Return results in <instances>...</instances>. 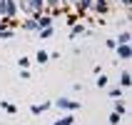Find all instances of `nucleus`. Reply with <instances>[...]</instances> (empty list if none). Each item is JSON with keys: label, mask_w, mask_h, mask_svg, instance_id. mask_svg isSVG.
<instances>
[{"label": "nucleus", "mask_w": 132, "mask_h": 125, "mask_svg": "<svg viewBox=\"0 0 132 125\" xmlns=\"http://www.w3.org/2000/svg\"><path fill=\"white\" fill-rule=\"evenodd\" d=\"M115 50H117V58L120 60H130L132 58V48H130V45H115Z\"/></svg>", "instance_id": "nucleus-4"}, {"label": "nucleus", "mask_w": 132, "mask_h": 125, "mask_svg": "<svg viewBox=\"0 0 132 125\" xmlns=\"http://www.w3.org/2000/svg\"><path fill=\"white\" fill-rule=\"evenodd\" d=\"M115 113H120V115H125V113H127V108H125V105H122V103L117 100V103H115Z\"/></svg>", "instance_id": "nucleus-19"}, {"label": "nucleus", "mask_w": 132, "mask_h": 125, "mask_svg": "<svg viewBox=\"0 0 132 125\" xmlns=\"http://www.w3.org/2000/svg\"><path fill=\"white\" fill-rule=\"evenodd\" d=\"M52 105L60 108V110H67V113L80 110V100H70V98H57V100H52Z\"/></svg>", "instance_id": "nucleus-1"}, {"label": "nucleus", "mask_w": 132, "mask_h": 125, "mask_svg": "<svg viewBox=\"0 0 132 125\" xmlns=\"http://www.w3.org/2000/svg\"><path fill=\"white\" fill-rule=\"evenodd\" d=\"M35 25L37 30H43V28H52V15H45V13H35Z\"/></svg>", "instance_id": "nucleus-3"}, {"label": "nucleus", "mask_w": 132, "mask_h": 125, "mask_svg": "<svg viewBox=\"0 0 132 125\" xmlns=\"http://www.w3.org/2000/svg\"><path fill=\"white\" fill-rule=\"evenodd\" d=\"M130 40H132V35H130V30H125V33H122V35H120L117 40H115V43H117V45H130Z\"/></svg>", "instance_id": "nucleus-10"}, {"label": "nucleus", "mask_w": 132, "mask_h": 125, "mask_svg": "<svg viewBox=\"0 0 132 125\" xmlns=\"http://www.w3.org/2000/svg\"><path fill=\"white\" fill-rule=\"evenodd\" d=\"M120 3H122L125 8H130V3H132V0H120Z\"/></svg>", "instance_id": "nucleus-25"}, {"label": "nucleus", "mask_w": 132, "mask_h": 125, "mask_svg": "<svg viewBox=\"0 0 132 125\" xmlns=\"http://www.w3.org/2000/svg\"><path fill=\"white\" fill-rule=\"evenodd\" d=\"M13 38V28H0V40H7Z\"/></svg>", "instance_id": "nucleus-15"}, {"label": "nucleus", "mask_w": 132, "mask_h": 125, "mask_svg": "<svg viewBox=\"0 0 132 125\" xmlns=\"http://www.w3.org/2000/svg\"><path fill=\"white\" fill-rule=\"evenodd\" d=\"M18 15V3L15 0H0V18H15Z\"/></svg>", "instance_id": "nucleus-2"}, {"label": "nucleus", "mask_w": 132, "mask_h": 125, "mask_svg": "<svg viewBox=\"0 0 132 125\" xmlns=\"http://www.w3.org/2000/svg\"><path fill=\"white\" fill-rule=\"evenodd\" d=\"M20 78L22 80H30V70H20Z\"/></svg>", "instance_id": "nucleus-23"}, {"label": "nucleus", "mask_w": 132, "mask_h": 125, "mask_svg": "<svg viewBox=\"0 0 132 125\" xmlns=\"http://www.w3.org/2000/svg\"><path fill=\"white\" fill-rule=\"evenodd\" d=\"M107 95H110V98H122V88H112Z\"/></svg>", "instance_id": "nucleus-20"}, {"label": "nucleus", "mask_w": 132, "mask_h": 125, "mask_svg": "<svg viewBox=\"0 0 132 125\" xmlns=\"http://www.w3.org/2000/svg\"><path fill=\"white\" fill-rule=\"evenodd\" d=\"M22 28H25V30H37V25H35V20H25Z\"/></svg>", "instance_id": "nucleus-18"}, {"label": "nucleus", "mask_w": 132, "mask_h": 125, "mask_svg": "<svg viewBox=\"0 0 132 125\" xmlns=\"http://www.w3.org/2000/svg\"><path fill=\"white\" fill-rule=\"evenodd\" d=\"M18 65H20L22 70H28V65H30V60H28V58H20V60H18Z\"/></svg>", "instance_id": "nucleus-22"}, {"label": "nucleus", "mask_w": 132, "mask_h": 125, "mask_svg": "<svg viewBox=\"0 0 132 125\" xmlns=\"http://www.w3.org/2000/svg\"><path fill=\"white\" fill-rule=\"evenodd\" d=\"M95 83H97V88H107V75H102V73H100Z\"/></svg>", "instance_id": "nucleus-17"}, {"label": "nucleus", "mask_w": 132, "mask_h": 125, "mask_svg": "<svg viewBox=\"0 0 132 125\" xmlns=\"http://www.w3.org/2000/svg\"><path fill=\"white\" fill-rule=\"evenodd\" d=\"M0 108H3L5 113H18V108H15L13 103H7V100H0Z\"/></svg>", "instance_id": "nucleus-12"}, {"label": "nucleus", "mask_w": 132, "mask_h": 125, "mask_svg": "<svg viewBox=\"0 0 132 125\" xmlns=\"http://www.w3.org/2000/svg\"><path fill=\"white\" fill-rule=\"evenodd\" d=\"M120 118H122L120 113H112L110 115V125H120Z\"/></svg>", "instance_id": "nucleus-21"}, {"label": "nucleus", "mask_w": 132, "mask_h": 125, "mask_svg": "<svg viewBox=\"0 0 132 125\" xmlns=\"http://www.w3.org/2000/svg\"><path fill=\"white\" fill-rule=\"evenodd\" d=\"M82 33H85V25H77V23H72V30H70V35L77 38V35H82Z\"/></svg>", "instance_id": "nucleus-11"}, {"label": "nucleus", "mask_w": 132, "mask_h": 125, "mask_svg": "<svg viewBox=\"0 0 132 125\" xmlns=\"http://www.w3.org/2000/svg\"><path fill=\"white\" fill-rule=\"evenodd\" d=\"M132 85V75H130V70H125V73L120 75V88L125 90V88H130Z\"/></svg>", "instance_id": "nucleus-7"}, {"label": "nucleus", "mask_w": 132, "mask_h": 125, "mask_svg": "<svg viewBox=\"0 0 132 125\" xmlns=\"http://www.w3.org/2000/svg\"><path fill=\"white\" fill-rule=\"evenodd\" d=\"M92 8H95L97 13H107V10H110V8H107V3H105V0H92Z\"/></svg>", "instance_id": "nucleus-8"}, {"label": "nucleus", "mask_w": 132, "mask_h": 125, "mask_svg": "<svg viewBox=\"0 0 132 125\" xmlns=\"http://www.w3.org/2000/svg\"><path fill=\"white\" fill-rule=\"evenodd\" d=\"M28 5L30 13H43V8H45V0H30V3H25Z\"/></svg>", "instance_id": "nucleus-5"}, {"label": "nucleus", "mask_w": 132, "mask_h": 125, "mask_svg": "<svg viewBox=\"0 0 132 125\" xmlns=\"http://www.w3.org/2000/svg\"><path fill=\"white\" fill-rule=\"evenodd\" d=\"M67 3H72V5H75V3H77V0H67Z\"/></svg>", "instance_id": "nucleus-26"}, {"label": "nucleus", "mask_w": 132, "mask_h": 125, "mask_svg": "<svg viewBox=\"0 0 132 125\" xmlns=\"http://www.w3.org/2000/svg\"><path fill=\"white\" fill-rule=\"evenodd\" d=\"M37 63H40V65H45V63H47V60H50V53H45V50H40V53H37Z\"/></svg>", "instance_id": "nucleus-13"}, {"label": "nucleus", "mask_w": 132, "mask_h": 125, "mask_svg": "<svg viewBox=\"0 0 132 125\" xmlns=\"http://www.w3.org/2000/svg\"><path fill=\"white\" fill-rule=\"evenodd\" d=\"M75 8H77V13H85L87 8H92V0H77V3H75Z\"/></svg>", "instance_id": "nucleus-9"}, {"label": "nucleus", "mask_w": 132, "mask_h": 125, "mask_svg": "<svg viewBox=\"0 0 132 125\" xmlns=\"http://www.w3.org/2000/svg\"><path fill=\"white\" fill-rule=\"evenodd\" d=\"M45 3H47V5H55V8L60 5V0H45Z\"/></svg>", "instance_id": "nucleus-24"}, {"label": "nucleus", "mask_w": 132, "mask_h": 125, "mask_svg": "<svg viewBox=\"0 0 132 125\" xmlns=\"http://www.w3.org/2000/svg\"><path fill=\"white\" fill-rule=\"evenodd\" d=\"M52 125H60V120H55V123H52Z\"/></svg>", "instance_id": "nucleus-27"}, {"label": "nucleus", "mask_w": 132, "mask_h": 125, "mask_svg": "<svg viewBox=\"0 0 132 125\" xmlns=\"http://www.w3.org/2000/svg\"><path fill=\"white\" fill-rule=\"evenodd\" d=\"M60 125H75V115L70 113V115H62L60 118Z\"/></svg>", "instance_id": "nucleus-14"}, {"label": "nucleus", "mask_w": 132, "mask_h": 125, "mask_svg": "<svg viewBox=\"0 0 132 125\" xmlns=\"http://www.w3.org/2000/svg\"><path fill=\"white\" fill-rule=\"evenodd\" d=\"M50 105H52V103H40V105H37V103H32V105H30V113H32V115H40V113H45L47 108H50Z\"/></svg>", "instance_id": "nucleus-6"}, {"label": "nucleus", "mask_w": 132, "mask_h": 125, "mask_svg": "<svg viewBox=\"0 0 132 125\" xmlns=\"http://www.w3.org/2000/svg\"><path fill=\"white\" fill-rule=\"evenodd\" d=\"M37 33H40V40H47V38H50L55 30H52V28H43V30H37Z\"/></svg>", "instance_id": "nucleus-16"}]
</instances>
